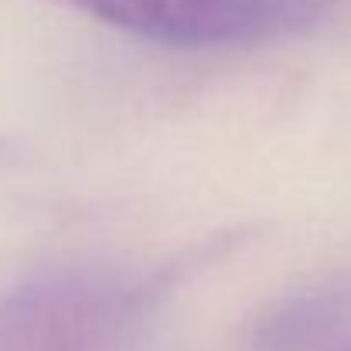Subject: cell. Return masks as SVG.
Returning a JSON list of instances; mask_svg holds the SVG:
<instances>
[{
    "label": "cell",
    "instance_id": "7a4b0ae2",
    "mask_svg": "<svg viewBox=\"0 0 351 351\" xmlns=\"http://www.w3.org/2000/svg\"><path fill=\"white\" fill-rule=\"evenodd\" d=\"M119 31L174 48H219L307 24L317 0H62Z\"/></svg>",
    "mask_w": 351,
    "mask_h": 351
},
{
    "label": "cell",
    "instance_id": "6da1fadb",
    "mask_svg": "<svg viewBox=\"0 0 351 351\" xmlns=\"http://www.w3.org/2000/svg\"><path fill=\"white\" fill-rule=\"evenodd\" d=\"M143 290L113 273H65L0 297V351H126Z\"/></svg>",
    "mask_w": 351,
    "mask_h": 351
}]
</instances>
